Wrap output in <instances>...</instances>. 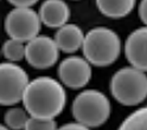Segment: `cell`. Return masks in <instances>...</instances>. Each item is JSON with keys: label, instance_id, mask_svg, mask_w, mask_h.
I'll list each match as a JSON object with an SVG mask.
<instances>
[{"label": "cell", "instance_id": "obj_1", "mask_svg": "<svg viewBox=\"0 0 147 130\" xmlns=\"http://www.w3.org/2000/svg\"><path fill=\"white\" fill-rule=\"evenodd\" d=\"M22 102L30 117L53 119L64 110L67 92L58 80L52 77L40 76L30 80Z\"/></svg>", "mask_w": 147, "mask_h": 130}, {"label": "cell", "instance_id": "obj_2", "mask_svg": "<svg viewBox=\"0 0 147 130\" xmlns=\"http://www.w3.org/2000/svg\"><path fill=\"white\" fill-rule=\"evenodd\" d=\"M82 52L83 57L94 66H109L121 53V39L112 29L97 26L86 33Z\"/></svg>", "mask_w": 147, "mask_h": 130}, {"label": "cell", "instance_id": "obj_3", "mask_svg": "<svg viewBox=\"0 0 147 130\" xmlns=\"http://www.w3.org/2000/svg\"><path fill=\"white\" fill-rule=\"evenodd\" d=\"M109 88L112 96L120 104L138 105L147 97V75L133 66L122 68L113 75Z\"/></svg>", "mask_w": 147, "mask_h": 130}, {"label": "cell", "instance_id": "obj_4", "mask_svg": "<svg viewBox=\"0 0 147 130\" xmlns=\"http://www.w3.org/2000/svg\"><path fill=\"white\" fill-rule=\"evenodd\" d=\"M110 102L98 90L81 91L72 102L71 113L76 122L88 128H97L105 124L110 116Z\"/></svg>", "mask_w": 147, "mask_h": 130}, {"label": "cell", "instance_id": "obj_5", "mask_svg": "<svg viewBox=\"0 0 147 130\" xmlns=\"http://www.w3.org/2000/svg\"><path fill=\"white\" fill-rule=\"evenodd\" d=\"M42 25L38 12L32 7H13L4 20L7 36L23 43H29L39 36Z\"/></svg>", "mask_w": 147, "mask_h": 130}, {"label": "cell", "instance_id": "obj_6", "mask_svg": "<svg viewBox=\"0 0 147 130\" xmlns=\"http://www.w3.org/2000/svg\"><path fill=\"white\" fill-rule=\"evenodd\" d=\"M27 72L17 63H0V105L10 107L23 101L27 84Z\"/></svg>", "mask_w": 147, "mask_h": 130}, {"label": "cell", "instance_id": "obj_7", "mask_svg": "<svg viewBox=\"0 0 147 130\" xmlns=\"http://www.w3.org/2000/svg\"><path fill=\"white\" fill-rule=\"evenodd\" d=\"M59 52L61 51L53 38L39 34L26 43L25 59L32 68L45 70L52 68L58 62Z\"/></svg>", "mask_w": 147, "mask_h": 130}, {"label": "cell", "instance_id": "obj_8", "mask_svg": "<svg viewBox=\"0 0 147 130\" xmlns=\"http://www.w3.org/2000/svg\"><path fill=\"white\" fill-rule=\"evenodd\" d=\"M91 64L80 56H69L58 65V77L63 85L78 90L91 79Z\"/></svg>", "mask_w": 147, "mask_h": 130}, {"label": "cell", "instance_id": "obj_9", "mask_svg": "<svg viewBox=\"0 0 147 130\" xmlns=\"http://www.w3.org/2000/svg\"><path fill=\"white\" fill-rule=\"evenodd\" d=\"M125 54L133 68L147 72V26L136 29L127 37Z\"/></svg>", "mask_w": 147, "mask_h": 130}, {"label": "cell", "instance_id": "obj_10", "mask_svg": "<svg viewBox=\"0 0 147 130\" xmlns=\"http://www.w3.org/2000/svg\"><path fill=\"white\" fill-rule=\"evenodd\" d=\"M38 14L43 25L50 29H59L68 24L70 8L64 0H44Z\"/></svg>", "mask_w": 147, "mask_h": 130}, {"label": "cell", "instance_id": "obj_11", "mask_svg": "<svg viewBox=\"0 0 147 130\" xmlns=\"http://www.w3.org/2000/svg\"><path fill=\"white\" fill-rule=\"evenodd\" d=\"M84 33L76 24H65L56 31L53 39L61 52L74 53L82 49L84 42Z\"/></svg>", "mask_w": 147, "mask_h": 130}, {"label": "cell", "instance_id": "obj_12", "mask_svg": "<svg viewBox=\"0 0 147 130\" xmlns=\"http://www.w3.org/2000/svg\"><path fill=\"white\" fill-rule=\"evenodd\" d=\"M136 0H96V6L103 15L112 19L127 17L135 6Z\"/></svg>", "mask_w": 147, "mask_h": 130}, {"label": "cell", "instance_id": "obj_13", "mask_svg": "<svg viewBox=\"0 0 147 130\" xmlns=\"http://www.w3.org/2000/svg\"><path fill=\"white\" fill-rule=\"evenodd\" d=\"M25 52H26V43L16 40L12 38H8L4 42L1 46V53L7 59V62L18 63L25 59Z\"/></svg>", "mask_w": 147, "mask_h": 130}, {"label": "cell", "instance_id": "obj_14", "mask_svg": "<svg viewBox=\"0 0 147 130\" xmlns=\"http://www.w3.org/2000/svg\"><path fill=\"white\" fill-rule=\"evenodd\" d=\"M30 115L23 108H11L4 115L5 125L10 130H24Z\"/></svg>", "mask_w": 147, "mask_h": 130}, {"label": "cell", "instance_id": "obj_15", "mask_svg": "<svg viewBox=\"0 0 147 130\" xmlns=\"http://www.w3.org/2000/svg\"><path fill=\"white\" fill-rule=\"evenodd\" d=\"M117 130H147V107L133 111L123 119Z\"/></svg>", "mask_w": 147, "mask_h": 130}, {"label": "cell", "instance_id": "obj_16", "mask_svg": "<svg viewBox=\"0 0 147 130\" xmlns=\"http://www.w3.org/2000/svg\"><path fill=\"white\" fill-rule=\"evenodd\" d=\"M55 119H40L30 117L24 130H57Z\"/></svg>", "mask_w": 147, "mask_h": 130}, {"label": "cell", "instance_id": "obj_17", "mask_svg": "<svg viewBox=\"0 0 147 130\" xmlns=\"http://www.w3.org/2000/svg\"><path fill=\"white\" fill-rule=\"evenodd\" d=\"M14 7H32L39 0H7Z\"/></svg>", "mask_w": 147, "mask_h": 130}, {"label": "cell", "instance_id": "obj_18", "mask_svg": "<svg viewBox=\"0 0 147 130\" xmlns=\"http://www.w3.org/2000/svg\"><path fill=\"white\" fill-rule=\"evenodd\" d=\"M138 12H139V17L141 21L147 26V0H141Z\"/></svg>", "mask_w": 147, "mask_h": 130}, {"label": "cell", "instance_id": "obj_19", "mask_svg": "<svg viewBox=\"0 0 147 130\" xmlns=\"http://www.w3.org/2000/svg\"><path fill=\"white\" fill-rule=\"evenodd\" d=\"M57 130H90V128L76 122V123H67V124L59 127Z\"/></svg>", "mask_w": 147, "mask_h": 130}, {"label": "cell", "instance_id": "obj_20", "mask_svg": "<svg viewBox=\"0 0 147 130\" xmlns=\"http://www.w3.org/2000/svg\"><path fill=\"white\" fill-rule=\"evenodd\" d=\"M0 130H10L6 125H3V124H0Z\"/></svg>", "mask_w": 147, "mask_h": 130}, {"label": "cell", "instance_id": "obj_21", "mask_svg": "<svg viewBox=\"0 0 147 130\" xmlns=\"http://www.w3.org/2000/svg\"><path fill=\"white\" fill-rule=\"evenodd\" d=\"M0 56H1V48H0Z\"/></svg>", "mask_w": 147, "mask_h": 130}]
</instances>
